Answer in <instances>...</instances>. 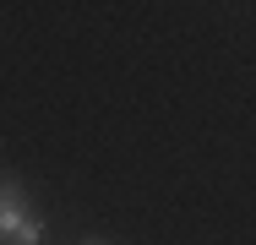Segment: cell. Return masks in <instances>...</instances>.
Wrapping results in <instances>:
<instances>
[{
	"mask_svg": "<svg viewBox=\"0 0 256 245\" xmlns=\"http://www.w3.org/2000/svg\"><path fill=\"white\" fill-rule=\"evenodd\" d=\"M0 245H44V224L28 207L22 186H0Z\"/></svg>",
	"mask_w": 256,
	"mask_h": 245,
	"instance_id": "cell-1",
	"label": "cell"
},
{
	"mask_svg": "<svg viewBox=\"0 0 256 245\" xmlns=\"http://www.w3.org/2000/svg\"><path fill=\"white\" fill-rule=\"evenodd\" d=\"M88 245H98V240H88Z\"/></svg>",
	"mask_w": 256,
	"mask_h": 245,
	"instance_id": "cell-2",
	"label": "cell"
}]
</instances>
